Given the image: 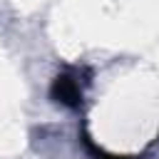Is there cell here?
I'll use <instances>...</instances> for the list:
<instances>
[{"instance_id":"cell-1","label":"cell","mask_w":159,"mask_h":159,"mask_svg":"<svg viewBox=\"0 0 159 159\" xmlns=\"http://www.w3.org/2000/svg\"><path fill=\"white\" fill-rule=\"evenodd\" d=\"M52 94L57 97V102H62L67 107H77L80 99H82L80 82L72 75H57L55 77V84H52Z\"/></svg>"}]
</instances>
